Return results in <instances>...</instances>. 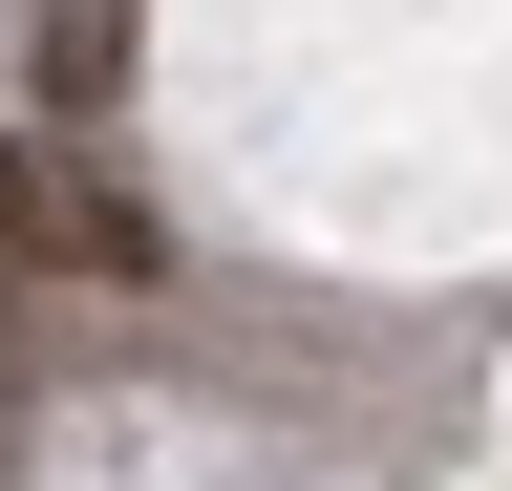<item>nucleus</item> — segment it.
Instances as JSON below:
<instances>
[{
    "label": "nucleus",
    "mask_w": 512,
    "mask_h": 491,
    "mask_svg": "<svg viewBox=\"0 0 512 491\" xmlns=\"http://www.w3.org/2000/svg\"><path fill=\"white\" fill-rule=\"evenodd\" d=\"M0 257H22V278H171V235H150V193L43 107V129H0Z\"/></svg>",
    "instance_id": "1"
},
{
    "label": "nucleus",
    "mask_w": 512,
    "mask_h": 491,
    "mask_svg": "<svg viewBox=\"0 0 512 491\" xmlns=\"http://www.w3.org/2000/svg\"><path fill=\"white\" fill-rule=\"evenodd\" d=\"M22 363H43V278L0 257V406H22Z\"/></svg>",
    "instance_id": "3"
},
{
    "label": "nucleus",
    "mask_w": 512,
    "mask_h": 491,
    "mask_svg": "<svg viewBox=\"0 0 512 491\" xmlns=\"http://www.w3.org/2000/svg\"><path fill=\"white\" fill-rule=\"evenodd\" d=\"M107 65H128V0H43V86H64V129L107 107Z\"/></svg>",
    "instance_id": "2"
}]
</instances>
